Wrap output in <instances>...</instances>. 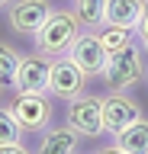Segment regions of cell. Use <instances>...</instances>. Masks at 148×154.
I'll use <instances>...</instances> for the list:
<instances>
[{
    "label": "cell",
    "instance_id": "ba28073f",
    "mask_svg": "<svg viewBox=\"0 0 148 154\" xmlns=\"http://www.w3.org/2000/svg\"><path fill=\"white\" fill-rule=\"evenodd\" d=\"M68 58H71V61H74V64H77L80 71L90 77V80H93V77H103V67H106V61H109L106 48L100 45L97 32H90V29H84V32L77 35V42L71 45Z\"/></svg>",
    "mask_w": 148,
    "mask_h": 154
},
{
    "label": "cell",
    "instance_id": "7a4b0ae2",
    "mask_svg": "<svg viewBox=\"0 0 148 154\" xmlns=\"http://www.w3.org/2000/svg\"><path fill=\"white\" fill-rule=\"evenodd\" d=\"M145 74H148V55L135 38L122 51L109 55L106 67H103V84L109 90H132V87H138L145 80Z\"/></svg>",
    "mask_w": 148,
    "mask_h": 154
},
{
    "label": "cell",
    "instance_id": "52a82bcc",
    "mask_svg": "<svg viewBox=\"0 0 148 154\" xmlns=\"http://www.w3.org/2000/svg\"><path fill=\"white\" fill-rule=\"evenodd\" d=\"M52 0H13L7 7V23L16 35H32L52 16Z\"/></svg>",
    "mask_w": 148,
    "mask_h": 154
},
{
    "label": "cell",
    "instance_id": "5bb4252c",
    "mask_svg": "<svg viewBox=\"0 0 148 154\" xmlns=\"http://www.w3.org/2000/svg\"><path fill=\"white\" fill-rule=\"evenodd\" d=\"M97 38H100V45L106 48V55H116V51H122L126 45H132V42H135V29L103 23V26L97 29Z\"/></svg>",
    "mask_w": 148,
    "mask_h": 154
},
{
    "label": "cell",
    "instance_id": "9c48e42d",
    "mask_svg": "<svg viewBox=\"0 0 148 154\" xmlns=\"http://www.w3.org/2000/svg\"><path fill=\"white\" fill-rule=\"evenodd\" d=\"M49 71H52L49 55H42V51L23 55L20 74H16V93H45L49 90Z\"/></svg>",
    "mask_w": 148,
    "mask_h": 154
},
{
    "label": "cell",
    "instance_id": "8fae6325",
    "mask_svg": "<svg viewBox=\"0 0 148 154\" xmlns=\"http://www.w3.org/2000/svg\"><path fill=\"white\" fill-rule=\"evenodd\" d=\"M142 10H145V0H106V23L135 29L142 19Z\"/></svg>",
    "mask_w": 148,
    "mask_h": 154
},
{
    "label": "cell",
    "instance_id": "6da1fadb",
    "mask_svg": "<svg viewBox=\"0 0 148 154\" xmlns=\"http://www.w3.org/2000/svg\"><path fill=\"white\" fill-rule=\"evenodd\" d=\"M80 32H84V23L77 19V13L71 7H55L52 16L42 23V29L32 32V45H36V51L49 58H61L71 51V45L77 42Z\"/></svg>",
    "mask_w": 148,
    "mask_h": 154
},
{
    "label": "cell",
    "instance_id": "3957f363",
    "mask_svg": "<svg viewBox=\"0 0 148 154\" xmlns=\"http://www.w3.org/2000/svg\"><path fill=\"white\" fill-rule=\"evenodd\" d=\"M10 112L16 116V122L23 125V132L39 135L45 132L55 119V96L45 93H16V100L10 103Z\"/></svg>",
    "mask_w": 148,
    "mask_h": 154
},
{
    "label": "cell",
    "instance_id": "d6986e66",
    "mask_svg": "<svg viewBox=\"0 0 148 154\" xmlns=\"http://www.w3.org/2000/svg\"><path fill=\"white\" fill-rule=\"evenodd\" d=\"M93 154H129V151H122V148H119V144L113 141V144H103V148H97Z\"/></svg>",
    "mask_w": 148,
    "mask_h": 154
},
{
    "label": "cell",
    "instance_id": "277c9868",
    "mask_svg": "<svg viewBox=\"0 0 148 154\" xmlns=\"http://www.w3.org/2000/svg\"><path fill=\"white\" fill-rule=\"evenodd\" d=\"M65 122L74 125L84 138L103 135V96L84 90L80 96L68 100V106H65Z\"/></svg>",
    "mask_w": 148,
    "mask_h": 154
},
{
    "label": "cell",
    "instance_id": "30bf717a",
    "mask_svg": "<svg viewBox=\"0 0 148 154\" xmlns=\"http://www.w3.org/2000/svg\"><path fill=\"white\" fill-rule=\"evenodd\" d=\"M80 138L84 135L74 128V125H49L45 132H42L39 138V148H36V154H77L80 148Z\"/></svg>",
    "mask_w": 148,
    "mask_h": 154
},
{
    "label": "cell",
    "instance_id": "4fadbf2b",
    "mask_svg": "<svg viewBox=\"0 0 148 154\" xmlns=\"http://www.w3.org/2000/svg\"><path fill=\"white\" fill-rule=\"evenodd\" d=\"M113 141H116L122 151H129V154H148V119L145 116L135 119L129 128H122L119 135H113Z\"/></svg>",
    "mask_w": 148,
    "mask_h": 154
},
{
    "label": "cell",
    "instance_id": "5b68a950",
    "mask_svg": "<svg viewBox=\"0 0 148 154\" xmlns=\"http://www.w3.org/2000/svg\"><path fill=\"white\" fill-rule=\"evenodd\" d=\"M135 119H142V103L129 90H109V93H103V132L106 135H119Z\"/></svg>",
    "mask_w": 148,
    "mask_h": 154
},
{
    "label": "cell",
    "instance_id": "8992f818",
    "mask_svg": "<svg viewBox=\"0 0 148 154\" xmlns=\"http://www.w3.org/2000/svg\"><path fill=\"white\" fill-rule=\"evenodd\" d=\"M90 77L80 71L74 61H71L68 55L61 58H52V71H49V93L55 96V100H74V96H80L84 90H87Z\"/></svg>",
    "mask_w": 148,
    "mask_h": 154
},
{
    "label": "cell",
    "instance_id": "44dd1931",
    "mask_svg": "<svg viewBox=\"0 0 148 154\" xmlns=\"http://www.w3.org/2000/svg\"><path fill=\"white\" fill-rule=\"evenodd\" d=\"M0 96H3V87H0Z\"/></svg>",
    "mask_w": 148,
    "mask_h": 154
},
{
    "label": "cell",
    "instance_id": "9a60e30c",
    "mask_svg": "<svg viewBox=\"0 0 148 154\" xmlns=\"http://www.w3.org/2000/svg\"><path fill=\"white\" fill-rule=\"evenodd\" d=\"M71 10L77 13V19L90 32H97L106 23V0H71Z\"/></svg>",
    "mask_w": 148,
    "mask_h": 154
},
{
    "label": "cell",
    "instance_id": "e0dca14e",
    "mask_svg": "<svg viewBox=\"0 0 148 154\" xmlns=\"http://www.w3.org/2000/svg\"><path fill=\"white\" fill-rule=\"evenodd\" d=\"M135 38H138V45L145 48V55H148V0H145V10H142V19H138V26H135Z\"/></svg>",
    "mask_w": 148,
    "mask_h": 154
},
{
    "label": "cell",
    "instance_id": "2e32d148",
    "mask_svg": "<svg viewBox=\"0 0 148 154\" xmlns=\"http://www.w3.org/2000/svg\"><path fill=\"white\" fill-rule=\"evenodd\" d=\"M23 141V125L10 112V106L0 109V144H20Z\"/></svg>",
    "mask_w": 148,
    "mask_h": 154
},
{
    "label": "cell",
    "instance_id": "7c38bea8",
    "mask_svg": "<svg viewBox=\"0 0 148 154\" xmlns=\"http://www.w3.org/2000/svg\"><path fill=\"white\" fill-rule=\"evenodd\" d=\"M23 55L26 51H20L13 42L0 38V87L3 90H16V74H20Z\"/></svg>",
    "mask_w": 148,
    "mask_h": 154
},
{
    "label": "cell",
    "instance_id": "ac0fdd59",
    "mask_svg": "<svg viewBox=\"0 0 148 154\" xmlns=\"http://www.w3.org/2000/svg\"><path fill=\"white\" fill-rule=\"evenodd\" d=\"M0 154H32V151L20 141V144H0Z\"/></svg>",
    "mask_w": 148,
    "mask_h": 154
},
{
    "label": "cell",
    "instance_id": "ffe728a7",
    "mask_svg": "<svg viewBox=\"0 0 148 154\" xmlns=\"http://www.w3.org/2000/svg\"><path fill=\"white\" fill-rule=\"evenodd\" d=\"M10 3H13V0H0V10H7V7H10Z\"/></svg>",
    "mask_w": 148,
    "mask_h": 154
},
{
    "label": "cell",
    "instance_id": "7402d4cb",
    "mask_svg": "<svg viewBox=\"0 0 148 154\" xmlns=\"http://www.w3.org/2000/svg\"><path fill=\"white\" fill-rule=\"evenodd\" d=\"M145 80H148V74H145Z\"/></svg>",
    "mask_w": 148,
    "mask_h": 154
}]
</instances>
